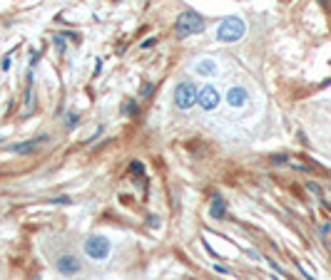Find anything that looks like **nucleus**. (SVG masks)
I'll use <instances>...</instances> for the list:
<instances>
[{"label":"nucleus","instance_id":"nucleus-1","mask_svg":"<svg viewBox=\"0 0 331 280\" xmlns=\"http://www.w3.org/2000/svg\"><path fill=\"white\" fill-rule=\"evenodd\" d=\"M207 25H204V20H202V15H197V13H182L179 17H177V23H174V32H177V37H190V35H197V32H202Z\"/></svg>","mask_w":331,"mask_h":280},{"label":"nucleus","instance_id":"nucleus-2","mask_svg":"<svg viewBox=\"0 0 331 280\" xmlns=\"http://www.w3.org/2000/svg\"><path fill=\"white\" fill-rule=\"evenodd\" d=\"M242 35H244V23L239 17H226L217 30V40L222 42H237Z\"/></svg>","mask_w":331,"mask_h":280},{"label":"nucleus","instance_id":"nucleus-3","mask_svg":"<svg viewBox=\"0 0 331 280\" xmlns=\"http://www.w3.org/2000/svg\"><path fill=\"white\" fill-rule=\"evenodd\" d=\"M197 84L194 82H182L177 84V90H174V102L179 109H190L192 104H197Z\"/></svg>","mask_w":331,"mask_h":280},{"label":"nucleus","instance_id":"nucleus-4","mask_svg":"<svg viewBox=\"0 0 331 280\" xmlns=\"http://www.w3.org/2000/svg\"><path fill=\"white\" fill-rule=\"evenodd\" d=\"M85 253L92 258V261H105L110 255V241L105 235H92V238L85 241Z\"/></svg>","mask_w":331,"mask_h":280},{"label":"nucleus","instance_id":"nucleus-5","mask_svg":"<svg viewBox=\"0 0 331 280\" xmlns=\"http://www.w3.org/2000/svg\"><path fill=\"white\" fill-rule=\"evenodd\" d=\"M55 268H57V273H63V275H75V273H80V261L75 255H60L57 261H55Z\"/></svg>","mask_w":331,"mask_h":280},{"label":"nucleus","instance_id":"nucleus-6","mask_svg":"<svg viewBox=\"0 0 331 280\" xmlns=\"http://www.w3.org/2000/svg\"><path fill=\"white\" fill-rule=\"evenodd\" d=\"M197 102H199V107L202 109H214V107L219 104V92L214 90V87H204V90H199V94H197Z\"/></svg>","mask_w":331,"mask_h":280},{"label":"nucleus","instance_id":"nucleus-7","mask_svg":"<svg viewBox=\"0 0 331 280\" xmlns=\"http://www.w3.org/2000/svg\"><path fill=\"white\" fill-rule=\"evenodd\" d=\"M45 139L48 137H37V139H30V141H23V144H13L10 152H15V154H30V152H35V149H37V144L45 141Z\"/></svg>","mask_w":331,"mask_h":280},{"label":"nucleus","instance_id":"nucleus-8","mask_svg":"<svg viewBox=\"0 0 331 280\" xmlns=\"http://www.w3.org/2000/svg\"><path fill=\"white\" fill-rule=\"evenodd\" d=\"M226 102L232 107H244L246 104V90L244 87H232L229 94H226Z\"/></svg>","mask_w":331,"mask_h":280},{"label":"nucleus","instance_id":"nucleus-9","mask_svg":"<svg viewBox=\"0 0 331 280\" xmlns=\"http://www.w3.org/2000/svg\"><path fill=\"white\" fill-rule=\"evenodd\" d=\"M224 216H226V203H224V199H222L219 193H217V196L212 199V218L222 221Z\"/></svg>","mask_w":331,"mask_h":280},{"label":"nucleus","instance_id":"nucleus-10","mask_svg":"<svg viewBox=\"0 0 331 280\" xmlns=\"http://www.w3.org/2000/svg\"><path fill=\"white\" fill-rule=\"evenodd\" d=\"M197 75H204V77H212V75H217V62H212V60H202V62H197Z\"/></svg>","mask_w":331,"mask_h":280},{"label":"nucleus","instance_id":"nucleus-11","mask_svg":"<svg viewBox=\"0 0 331 280\" xmlns=\"http://www.w3.org/2000/svg\"><path fill=\"white\" fill-rule=\"evenodd\" d=\"M130 171H132V174H144V166H142L139 161H132V166H130Z\"/></svg>","mask_w":331,"mask_h":280},{"label":"nucleus","instance_id":"nucleus-12","mask_svg":"<svg viewBox=\"0 0 331 280\" xmlns=\"http://www.w3.org/2000/svg\"><path fill=\"white\" fill-rule=\"evenodd\" d=\"M152 90H155V87H152V84L147 82V84H144V87H142V92H139V94H142V97H150V94H152Z\"/></svg>","mask_w":331,"mask_h":280},{"label":"nucleus","instance_id":"nucleus-13","mask_svg":"<svg viewBox=\"0 0 331 280\" xmlns=\"http://www.w3.org/2000/svg\"><path fill=\"white\" fill-rule=\"evenodd\" d=\"M55 45H57V52H65V40L63 37H55Z\"/></svg>","mask_w":331,"mask_h":280},{"label":"nucleus","instance_id":"nucleus-14","mask_svg":"<svg viewBox=\"0 0 331 280\" xmlns=\"http://www.w3.org/2000/svg\"><path fill=\"white\" fill-rule=\"evenodd\" d=\"M77 124V114H68V129H72Z\"/></svg>","mask_w":331,"mask_h":280},{"label":"nucleus","instance_id":"nucleus-15","mask_svg":"<svg viewBox=\"0 0 331 280\" xmlns=\"http://www.w3.org/2000/svg\"><path fill=\"white\" fill-rule=\"evenodd\" d=\"M135 112H137V107H135L132 102H130V104H125V114H135Z\"/></svg>","mask_w":331,"mask_h":280},{"label":"nucleus","instance_id":"nucleus-16","mask_svg":"<svg viewBox=\"0 0 331 280\" xmlns=\"http://www.w3.org/2000/svg\"><path fill=\"white\" fill-rule=\"evenodd\" d=\"M155 42H157L155 37H147V40H144V42H142V47H144V50H147V47H152V45H155Z\"/></svg>","mask_w":331,"mask_h":280},{"label":"nucleus","instance_id":"nucleus-17","mask_svg":"<svg viewBox=\"0 0 331 280\" xmlns=\"http://www.w3.org/2000/svg\"><path fill=\"white\" fill-rule=\"evenodd\" d=\"M286 161V156L284 154H279V156H274V164H284Z\"/></svg>","mask_w":331,"mask_h":280},{"label":"nucleus","instance_id":"nucleus-18","mask_svg":"<svg viewBox=\"0 0 331 280\" xmlns=\"http://www.w3.org/2000/svg\"><path fill=\"white\" fill-rule=\"evenodd\" d=\"M309 191H314V193H321V188L316 184H309Z\"/></svg>","mask_w":331,"mask_h":280}]
</instances>
